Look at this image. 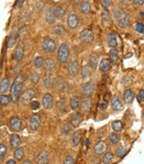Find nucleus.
<instances>
[{"instance_id": "obj_1", "label": "nucleus", "mask_w": 144, "mask_h": 164, "mask_svg": "<svg viewBox=\"0 0 144 164\" xmlns=\"http://www.w3.org/2000/svg\"><path fill=\"white\" fill-rule=\"evenodd\" d=\"M22 86H23V83H22V80L20 78H16L11 86L10 98H11V102L13 104H17V102L19 101V97L21 95V92H22Z\"/></svg>"}, {"instance_id": "obj_2", "label": "nucleus", "mask_w": 144, "mask_h": 164, "mask_svg": "<svg viewBox=\"0 0 144 164\" xmlns=\"http://www.w3.org/2000/svg\"><path fill=\"white\" fill-rule=\"evenodd\" d=\"M70 56V50L69 45H67V44H61L59 47V49H58V61L62 64H67L69 62Z\"/></svg>"}, {"instance_id": "obj_3", "label": "nucleus", "mask_w": 144, "mask_h": 164, "mask_svg": "<svg viewBox=\"0 0 144 164\" xmlns=\"http://www.w3.org/2000/svg\"><path fill=\"white\" fill-rule=\"evenodd\" d=\"M35 95H36V92H35L34 88L29 87L28 89H26L22 94V98H21L22 105L23 106H28L30 104V102L32 101V99L35 97Z\"/></svg>"}, {"instance_id": "obj_4", "label": "nucleus", "mask_w": 144, "mask_h": 164, "mask_svg": "<svg viewBox=\"0 0 144 164\" xmlns=\"http://www.w3.org/2000/svg\"><path fill=\"white\" fill-rule=\"evenodd\" d=\"M42 49L44 53H47V54H50V53H53L56 48H57V45H56V42L52 39V38H44L42 42Z\"/></svg>"}, {"instance_id": "obj_5", "label": "nucleus", "mask_w": 144, "mask_h": 164, "mask_svg": "<svg viewBox=\"0 0 144 164\" xmlns=\"http://www.w3.org/2000/svg\"><path fill=\"white\" fill-rule=\"evenodd\" d=\"M80 41L84 43H92L94 40V34L92 29H83L79 34Z\"/></svg>"}, {"instance_id": "obj_6", "label": "nucleus", "mask_w": 144, "mask_h": 164, "mask_svg": "<svg viewBox=\"0 0 144 164\" xmlns=\"http://www.w3.org/2000/svg\"><path fill=\"white\" fill-rule=\"evenodd\" d=\"M41 125V117L38 114H33L29 121V128L30 131H36Z\"/></svg>"}, {"instance_id": "obj_7", "label": "nucleus", "mask_w": 144, "mask_h": 164, "mask_svg": "<svg viewBox=\"0 0 144 164\" xmlns=\"http://www.w3.org/2000/svg\"><path fill=\"white\" fill-rule=\"evenodd\" d=\"M81 88H82L83 95L86 97H91L94 92V83L91 82V81H88V82L84 83L82 85V86H81Z\"/></svg>"}, {"instance_id": "obj_8", "label": "nucleus", "mask_w": 144, "mask_h": 164, "mask_svg": "<svg viewBox=\"0 0 144 164\" xmlns=\"http://www.w3.org/2000/svg\"><path fill=\"white\" fill-rule=\"evenodd\" d=\"M53 86H54V88L56 90H58V91L64 92V91L67 90V88H68V84L66 83V81H65L63 78H61V77H58V78L54 79Z\"/></svg>"}, {"instance_id": "obj_9", "label": "nucleus", "mask_w": 144, "mask_h": 164, "mask_svg": "<svg viewBox=\"0 0 144 164\" xmlns=\"http://www.w3.org/2000/svg\"><path fill=\"white\" fill-rule=\"evenodd\" d=\"M44 69L47 72H53V71L56 70V63L54 61V59L48 57L45 60H44L43 64Z\"/></svg>"}, {"instance_id": "obj_10", "label": "nucleus", "mask_w": 144, "mask_h": 164, "mask_svg": "<svg viewBox=\"0 0 144 164\" xmlns=\"http://www.w3.org/2000/svg\"><path fill=\"white\" fill-rule=\"evenodd\" d=\"M111 107L114 111H116V112H120L124 109V104H123L122 101H121L118 95H114V96L112 97Z\"/></svg>"}, {"instance_id": "obj_11", "label": "nucleus", "mask_w": 144, "mask_h": 164, "mask_svg": "<svg viewBox=\"0 0 144 164\" xmlns=\"http://www.w3.org/2000/svg\"><path fill=\"white\" fill-rule=\"evenodd\" d=\"M49 160H50L49 153L46 151H42L37 154L35 161H36V164H48Z\"/></svg>"}, {"instance_id": "obj_12", "label": "nucleus", "mask_w": 144, "mask_h": 164, "mask_svg": "<svg viewBox=\"0 0 144 164\" xmlns=\"http://www.w3.org/2000/svg\"><path fill=\"white\" fill-rule=\"evenodd\" d=\"M10 128L13 131L18 132L22 128V121L19 117H13L10 120Z\"/></svg>"}, {"instance_id": "obj_13", "label": "nucleus", "mask_w": 144, "mask_h": 164, "mask_svg": "<svg viewBox=\"0 0 144 164\" xmlns=\"http://www.w3.org/2000/svg\"><path fill=\"white\" fill-rule=\"evenodd\" d=\"M80 110L83 113H88L92 107V100L90 97H86L84 100L80 102Z\"/></svg>"}, {"instance_id": "obj_14", "label": "nucleus", "mask_w": 144, "mask_h": 164, "mask_svg": "<svg viewBox=\"0 0 144 164\" xmlns=\"http://www.w3.org/2000/svg\"><path fill=\"white\" fill-rule=\"evenodd\" d=\"M53 81H54V78L53 76V74L51 72H46L43 76V84L44 86L46 89H50L53 86Z\"/></svg>"}, {"instance_id": "obj_15", "label": "nucleus", "mask_w": 144, "mask_h": 164, "mask_svg": "<svg viewBox=\"0 0 144 164\" xmlns=\"http://www.w3.org/2000/svg\"><path fill=\"white\" fill-rule=\"evenodd\" d=\"M42 104L43 107L45 110H50L51 108L53 105V96L52 95L49 93H46L44 94L43 96V99H42Z\"/></svg>"}, {"instance_id": "obj_16", "label": "nucleus", "mask_w": 144, "mask_h": 164, "mask_svg": "<svg viewBox=\"0 0 144 164\" xmlns=\"http://www.w3.org/2000/svg\"><path fill=\"white\" fill-rule=\"evenodd\" d=\"M79 71V64L77 60H72L71 62L68 65V71L70 75L76 76Z\"/></svg>"}, {"instance_id": "obj_17", "label": "nucleus", "mask_w": 144, "mask_h": 164, "mask_svg": "<svg viewBox=\"0 0 144 164\" xmlns=\"http://www.w3.org/2000/svg\"><path fill=\"white\" fill-rule=\"evenodd\" d=\"M107 150H108V144H107V143L105 142V141H101V142H99L98 144H95L94 151V153H95V154L101 155L104 153H106Z\"/></svg>"}, {"instance_id": "obj_18", "label": "nucleus", "mask_w": 144, "mask_h": 164, "mask_svg": "<svg viewBox=\"0 0 144 164\" xmlns=\"http://www.w3.org/2000/svg\"><path fill=\"white\" fill-rule=\"evenodd\" d=\"M67 23L70 29H74L78 28V26L79 24V19L78 17V15L74 14H70L68 17V20H67Z\"/></svg>"}, {"instance_id": "obj_19", "label": "nucleus", "mask_w": 144, "mask_h": 164, "mask_svg": "<svg viewBox=\"0 0 144 164\" xmlns=\"http://www.w3.org/2000/svg\"><path fill=\"white\" fill-rule=\"evenodd\" d=\"M83 120V116L80 113H73L70 115V121L71 122V125L73 127H78L81 123V121Z\"/></svg>"}, {"instance_id": "obj_20", "label": "nucleus", "mask_w": 144, "mask_h": 164, "mask_svg": "<svg viewBox=\"0 0 144 164\" xmlns=\"http://www.w3.org/2000/svg\"><path fill=\"white\" fill-rule=\"evenodd\" d=\"M123 99H124V102L125 104H133V100H134V93L132 89H126L125 92H124V95H123Z\"/></svg>"}, {"instance_id": "obj_21", "label": "nucleus", "mask_w": 144, "mask_h": 164, "mask_svg": "<svg viewBox=\"0 0 144 164\" xmlns=\"http://www.w3.org/2000/svg\"><path fill=\"white\" fill-rule=\"evenodd\" d=\"M130 24V15L128 14H123L121 18L117 21V26L121 29H125Z\"/></svg>"}, {"instance_id": "obj_22", "label": "nucleus", "mask_w": 144, "mask_h": 164, "mask_svg": "<svg viewBox=\"0 0 144 164\" xmlns=\"http://www.w3.org/2000/svg\"><path fill=\"white\" fill-rule=\"evenodd\" d=\"M22 144V140L20 136L16 134H12L10 135V145L12 149H16Z\"/></svg>"}, {"instance_id": "obj_23", "label": "nucleus", "mask_w": 144, "mask_h": 164, "mask_svg": "<svg viewBox=\"0 0 144 164\" xmlns=\"http://www.w3.org/2000/svg\"><path fill=\"white\" fill-rule=\"evenodd\" d=\"M108 46L110 48H116L117 47V37L114 32H110L107 37Z\"/></svg>"}, {"instance_id": "obj_24", "label": "nucleus", "mask_w": 144, "mask_h": 164, "mask_svg": "<svg viewBox=\"0 0 144 164\" xmlns=\"http://www.w3.org/2000/svg\"><path fill=\"white\" fill-rule=\"evenodd\" d=\"M10 78H4L1 81H0V94H6L9 90L10 87Z\"/></svg>"}, {"instance_id": "obj_25", "label": "nucleus", "mask_w": 144, "mask_h": 164, "mask_svg": "<svg viewBox=\"0 0 144 164\" xmlns=\"http://www.w3.org/2000/svg\"><path fill=\"white\" fill-rule=\"evenodd\" d=\"M45 21L48 24L53 25L55 22V17L53 14V7H49L45 12Z\"/></svg>"}, {"instance_id": "obj_26", "label": "nucleus", "mask_w": 144, "mask_h": 164, "mask_svg": "<svg viewBox=\"0 0 144 164\" xmlns=\"http://www.w3.org/2000/svg\"><path fill=\"white\" fill-rule=\"evenodd\" d=\"M89 66L91 67V69H96L97 65L99 64V55L97 54H92L89 57V61H88Z\"/></svg>"}, {"instance_id": "obj_27", "label": "nucleus", "mask_w": 144, "mask_h": 164, "mask_svg": "<svg viewBox=\"0 0 144 164\" xmlns=\"http://www.w3.org/2000/svg\"><path fill=\"white\" fill-rule=\"evenodd\" d=\"M23 55H24V50H23V47L22 46H18L16 47V48L15 50V54H14V58L16 62H20L22 61V58H23Z\"/></svg>"}, {"instance_id": "obj_28", "label": "nucleus", "mask_w": 144, "mask_h": 164, "mask_svg": "<svg viewBox=\"0 0 144 164\" xmlns=\"http://www.w3.org/2000/svg\"><path fill=\"white\" fill-rule=\"evenodd\" d=\"M108 57H109V62H111L112 64H116L119 60V55H118V51L116 48H111V50L108 53Z\"/></svg>"}, {"instance_id": "obj_29", "label": "nucleus", "mask_w": 144, "mask_h": 164, "mask_svg": "<svg viewBox=\"0 0 144 164\" xmlns=\"http://www.w3.org/2000/svg\"><path fill=\"white\" fill-rule=\"evenodd\" d=\"M99 68L102 72H107L110 70V62L106 58L101 59L99 64Z\"/></svg>"}, {"instance_id": "obj_30", "label": "nucleus", "mask_w": 144, "mask_h": 164, "mask_svg": "<svg viewBox=\"0 0 144 164\" xmlns=\"http://www.w3.org/2000/svg\"><path fill=\"white\" fill-rule=\"evenodd\" d=\"M71 124L69 121H63L61 124V132L64 135H69L71 132Z\"/></svg>"}, {"instance_id": "obj_31", "label": "nucleus", "mask_w": 144, "mask_h": 164, "mask_svg": "<svg viewBox=\"0 0 144 164\" xmlns=\"http://www.w3.org/2000/svg\"><path fill=\"white\" fill-rule=\"evenodd\" d=\"M92 74V70L91 67L89 65H85L82 67L81 69V77L83 79H87Z\"/></svg>"}, {"instance_id": "obj_32", "label": "nucleus", "mask_w": 144, "mask_h": 164, "mask_svg": "<svg viewBox=\"0 0 144 164\" xmlns=\"http://www.w3.org/2000/svg\"><path fill=\"white\" fill-rule=\"evenodd\" d=\"M80 11L84 14H88L91 12V4L88 1H83L80 5Z\"/></svg>"}, {"instance_id": "obj_33", "label": "nucleus", "mask_w": 144, "mask_h": 164, "mask_svg": "<svg viewBox=\"0 0 144 164\" xmlns=\"http://www.w3.org/2000/svg\"><path fill=\"white\" fill-rule=\"evenodd\" d=\"M81 137H82V133L80 130H77L73 135H72V144L74 146H78L80 144L81 141Z\"/></svg>"}, {"instance_id": "obj_34", "label": "nucleus", "mask_w": 144, "mask_h": 164, "mask_svg": "<svg viewBox=\"0 0 144 164\" xmlns=\"http://www.w3.org/2000/svg\"><path fill=\"white\" fill-rule=\"evenodd\" d=\"M114 155L111 152H107L102 158H101V162L103 164H110L113 162Z\"/></svg>"}, {"instance_id": "obj_35", "label": "nucleus", "mask_w": 144, "mask_h": 164, "mask_svg": "<svg viewBox=\"0 0 144 164\" xmlns=\"http://www.w3.org/2000/svg\"><path fill=\"white\" fill-rule=\"evenodd\" d=\"M53 14L55 19H61L65 15V9L62 7H57L53 8Z\"/></svg>"}, {"instance_id": "obj_36", "label": "nucleus", "mask_w": 144, "mask_h": 164, "mask_svg": "<svg viewBox=\"0 0 144 164\" xmlns=\"http://www.w3.org/2000/svg\"><path fill=\"white\" fill-rule=\"evenodd\" d=\"M53 33L55 34V35L57 36H63L66 33V29L63 27V25H61V24H57V25H55L53 29Z\"/></svg>"}, {"instance_id": "obj_37", "label": "nucleus", "mask_w": 144, "mask_h": 164, "mask_svg": "<svg viewBox=\"0 0 144 164\" xmlns=\"http://www.w3.org/2000/svg\"><path fill=\"white\" fill-rule=\"evenodd\" d=\"M10 103H11V98L9 95L6 94L0 95V105H2L3 107H6L9 105Z\"/></svg>"}, {"instance_id": "obj_38", "label": "nucleus", "mask_w": 144, "mask_h": 164, "mask_svg": "<svg viewBox=\"0 0 144 164\" xmlns=\"http://www.w3.org/2000/svg\"><path fill=\"white\" fill-rule=\"evenodd\" d=\"M70 105L72 110H77L79 108L80 100L78 96H72L70 100Z\"/></svg>"}, {"instance_id": "obj_39", "label": "nucleus", "mask_w": 144, "mask_h": 164, "mask_svg": "<svg viewBox=\"0 0 144 164\" xmlns=\"http://www.w3.org/2000/svg\"><path fill=\"white\" fill-rule=\"evenodd\" d=\"M14 157L16 161H21L22 158L24 157V149L22 147H18L16 148L14 153Z\"/></svg>"}, {"instance_id": "obj_40", "label": "nucleus", "mask_w": 144, "mask_h": 164, "mask_svg": "<svg viewBox=\"0 0 144 164\" xmlns=\"http://www.w3.org/2000/svg\"><path fill=\"white\" fill-rule=\"evenodd\" d=\"M16 40H17V36L15 34V32H13L11 36L9 37L8 38V43H7V47L8 48H12L16 43Z\"/></svg>"}, {"instance_id": "obj_41", "label": "nucleus", "mask_w": 144, "mask_h": 164, "mask_svg": "<svg viewBox=\"0 0 144 164\" xmlns=\"http://www.w3.org/2000/svg\"><path fill=\"white\" fill-rule=\"evenodd\" d=\"M108 139H109V141H110V143H111L112 144H117L118 143L120 142V137H119V135H116V133H110V134L108 135Z\"/></svg>"}, {"instance_id": "obj_42", "label": "nucleus", "mask_w": 144, "mask_h": 164, "mask_svg": "<svg viewBox=\"0 0 144 164\" xmlns=\"http://www.w3.org/2000/svg\"><path fill=\"white\" fill-rule=\"evenodd\" d=\"M7 153V146L5 144H0V162L5 159Z\"/></svg>"}, {"instance_id": "obj_43", "label": "nucleus", "mask_w": 144, "mask_h": 164, "mask_svg": "<svg viewBox=\"0 0 144 164\" xmlns=\"http://www.w3.org/2000/svg\"><path fill=\"white\" fill-rule=\"evenodd\" d=\"M112 128L116 132H120L123 129V124L120 121H115L112 122Z\"/></svg>"}, {"instance_id": "obj_44", "label": "nucleus", "mask_w": 144, "mask_h": 164, "mask_svg": "<svg viewBox=\"0 0 144 164\" xmlns=\"http://www.w3.org/2000/svg\"><path fill=\"white\" fill-rule=\"evenodd\" d=\"M126 152H127V149L125 147V146H119L116 151V156L118 157V158H122V157L125 156V154L126 153Z\"/></svg>"}, {"instance_id": "obj_45", "label": "nucleus", "mask_w": 144, "mask_h": 164, "mask_svg": "<svg viewBox=\"0 0 144 164\" xmlns=\"http://www.w3.org/2000/svg\"><path fill=\"white\" fill-rule=\"evenodd\" d=\"M44 64V59L41 56H36L34 60V66L36 69L42 68Z\"/></svg>"}, {"instance_id": "obj_46", "label": "nucleus", "mask_w": 144, "mask_h": 164, "mask_svg": "<svg viewBox=\"0 0 144 164\" xmlns=\"http://www.w3.org/2000/svg\"><path fill=\"white\" fill-rule=\"evenodd\" d=\"M58 109L61 112H66V108H67V103L65 99H61L57 104Z\"/></svg>"}, {"instance_id": "obj_47", "label": "nucleus", "mask_w": 144, "mask_h": 164, "mask_svg": "<svg viewBox=\"0 0 144 164\" xmlns=\"http://www.w3.org/2000/svg\"><path fill=\"white\" fill-rule=\"evenodd\" d=\"M101 19L104 21H108L110 19H111V15H110V13L108 12L107 9H104L102 11V13L101 14Z\"/></svg>"}, {"instance_id": "obj_48", "label": "nucleus", "mask_w": 144, "mask_h": 164, "mask_svg": "<svg viewBox=\"0 0 144 164\" xmlns=\"http://www.w3.org/2000/svg\"><path fill=\"white\" fill-rule=\"evenodd\" d=\"M26 35H27V29L26 27H22L18 31V38L21 40H23L26 38Z\"/></svg>"}, {"instance_id": "obj_49", "label": "nucleus", "mask_w": 144, "mask_h": 164, "mask_svg": "<svg viewBox=\"0 0 144 164\" xmlns=\"http://www.w3.org/2000/svg\"><path fill=\"white\" fill-rule=\"evenodd\" d=\"M122 11L119 9V8H115L114 11H113V19L116 21H118L121 16H122Z\"/></svg>"}, {"instance_id": "obj_50", "label": "nucleus", "mask_w": 144, "mask_h": 164, "mask_svg": "<svg viewBox=\"0 0 144 164\" xmlns=\"http://www.w3.org/2000/svg\"><path fill=\"white\" fill-rule=\"evenodd\" d=\"M30 80L33 84H37L40 80V76L37 72H33L30 76Z\"/></svg>"}, {"instance_id": "obj_51", "label": "nucleus", "mask_w": 144, "mask_h": 164, "mask_svg": "<svg viewBox=\"0 0 144 164\" xmlns=\"http://www.w3.org/2000/svg\"><path fill=\"white\" fill-rule=\"evenodd\" d=\"M135 29H136V31L138 33H140V34H143L144 32L143 23H142V22H137Z\"/></svg>"}, {"instance_id": "obj_52", "label": "nucleus", "mask_w": 144, "mask_h": 164, "mask_svg": "<svg viewBox=\"0 0 144 164\" xmlns=\"http://www.w3.org/2000/svg\"><path fill=\"white\" fill-rule=\"evenodd\" d=\"M29 104H30L31 109L34 110V111H36V110H38V109L40 108V104H39V102H37V101H31Z\"/></svg>"}, {"instance_id": "obj_53", "label": "nucleus", "mask_w": 144, "mask_h": 164, "mask_svg": "<svg viewBox=\"0 0 144 164\" xmlns=\"http://www.w3.org/2000/svg\"><path fill=\"white\" fill-rule=\"evenodd\" d=\"M63 164H75V160L71 155H68L65 158Z\"/></svg>"}, {"instance_id": "obj_54", "label": "nucleus", "mask_w": 144, "mask_h": 164, "mask_svg": "<svg viewBox=\"0 0 144 164\" xmlns=\"http://www.w3.org/2000/svg\"><path fill=\"white\" fill-rule=\"evenodd\" d=\"M137 97H138V101H139L140 103H143V101H144V89L143 88H142V89L139 91Z\"/></svg>"}, {"instance_id": "obj_55", "label": "nucleus", "mask_w": 144, "mask_h": 164, "mask_svg": "<svg viewBox=\"0 0 144 164\" xmlns=\"http://www.w3.org/2000/svg\"><path fill=\"white\" fill-rule=\"evenodd\" d=\"M101 5L105 8H108L111 6V0H101Z\"/></svg>"}, {"instance_id": "obj_56", "label": "nucleus", "mask_w": 144, "mask_h": 164, "mask_svg": "<svg viewBox=\"0 0 144 164\" xmlns=\"http://www.w3.org/2000/svg\"><path fill=\"white\" fill-rule=\"evenodd\" d=\"M133 5H135L137 7H142V6H143L144 0H133Z\"/></svg>"}, {"instance_id": "obj_57", "label": "nucleus", "mask_w": 144, "mask_h": 164, "mask_svg": "<svg viewBox=\"0 0 144 164\" xmlns=\"http://www.w3.org/2000/svg\"><path fill=\"white\" fill-rule=\"evenodd\" d=\"M22 70V66H21V64H18V65H16L15 68V70H14V72H15V75H18L19 73H20V71Z\"/></svg>"}, {"instance_id": "obj_58", "label": "nucleus", "mask_w": 144, "mask_h": 164, "mask_svg": "<svg viewBox=\"0 0 144 164\" xmlns=\"http://www.w3.org/2000/svg\"><path fill=\"white\" fill-rule=\"evenodd\" d=\"M24 1L25 0H17L16 1V7L17 8H21L23 6V4H24Z\"/></svg>"}, {"instance_id": "obj_59", "label": "nucleus", "mask_w": 144, "mask_h": 164, "mask_svg": "<svg viewBox=\"0 0 144 164\" xmlns=\"http://www.w3.org/2000/svg\"><path fill=\"white\" fill-rule=\"evenodd\" d=\"M108 101L107 100H105V101H103V103L101 104V108H106L107 107V105H108Z\"/></svg>"}, {"instance_id": "obj_60", "label": "nucleus", "mask_w": 144, "mask_h": 164, "mask_svg": "<svg viewBox=\"0 0 144 164\" xmlns=\"http://www.w3.org/2000/svg\"><path fill=\"white\" fill-rule=\"evenodd\" d=\"M6 164H16V162H15V160H14V159H10V160H8L7 162H6Z\"/></svg>"}, {"instance_id": "obj_61", "label": "nucleus", "mask_w": 144, "mask_h": 164, "mask_svg": "<svg viewBox=\"0 0 144 164\" xmlns=\"http://www.w3.org/2000/svg\"><path fill=\"white\" fill-rule=\"evenodd\" d=\"M144 13H143V11H142V12H141V19H142V21H143L144 20Z\"/></svg>"}, {"instance_id": "obj_62", "label": "nucleus", "mask_w": 144, "mask_h": 164, "mask_svg": "<svg viewBox=\"0 0 144 164\" xmlns=\"http://www.w3.org/2000/svg\"><path fill=\"white\" fill-rule=\"evenodd\" d=\"M22 164H32L29 161H28V160H26V161H24L23 162H22Z\"/></svg>"}, {"instance_id": "obj_63", "label": "nucleus", "mask_w": 144, "mask_h": 164, "mask_svg": "<svg viewBox=\"0 0 144 164\" xmlns=\"http://www.w3.org/2000/svg\"><path fill=\"white\" fill-rule=\"evenodd\" d=\"M53 2H54V3H59V2H61V0H52Z\"/></svg>"}]
</instances>
